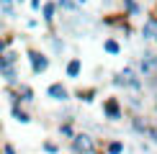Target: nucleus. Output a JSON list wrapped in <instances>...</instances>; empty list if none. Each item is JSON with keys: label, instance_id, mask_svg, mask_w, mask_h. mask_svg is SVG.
<instances>
[{"label": "nucleus", "instance_id": "nucleus-31", "mask_svg": "<svg viewBox=\"0 0 157 154\" xmlns=\"http://www.w3.org/2000/svg\"><path fill=\"white\" fill-rule=\"evenodd\" d=\"M155 44H157V38H155Z\"/></svg>", "mask_w": 157, "mask_h": 154}, {"label": "nucleus", "instance_id": "nucleus-14", "mask_svg": "<svg viewBox=\"0 0 157 154\" xmlns=\"http://www.w3.org/2000/svg\"><path fill=\"white\" fill-rule=\"evenodd\" d=\"M47 44L52 46V51L54 54H64V41L59 36H54V34H47Z\"/></svg>", "mask_w": 157, "mask_h": 154}, {"label": "nucleus", "instance_id": "nucleus-28", "mask_svg": "<svg viewBox=\"0 0 157 154\" xmlns=\"http://www.w3.org/2000/svg\"><path fill=\"white\" fill-rule=\"evenodd\" d=\"M70 154H82V152H70Z\"/></svg>", "mask_w": 157, "mask_h": 154}, {"label": "nucleus", "instance_id": "nucleus-12", "mask_svg": "<svg viewBox=\"0 0 157 154\" xmlns=\"http://www.w3.org/2000/svg\"><path fill=\"white\" fill-rule=\"evenodd\" d=\"M132 131H134V134H139V136H147V131H149V126L144 123V118H142L139 113H134V116H132Z\"/></svg>", "mask_w": 157, "mask_h": 154}, {"label": "nucleus", "instance_id": "nucleus-24", "mask_svg": "<svg viewBox=\"0 0 157 154\" xmlns=\"http://www.w3.org/2000/svg\"><path fill=\"white\" fill-rule=\"evenodd\" d=\"M0 154H18V152H16L13 144H3V146H0Z\"/></svg>", "mask_w": 157, "mask_h": 154}, {"label": "nucleus", "instance_id": "nucleus-29", "mask_svg": "<svg viewBox=\"0 0 157 154\" xmlns=\"http://www.w3.org/2000/svg\"><path fill=\"white\" fill-rule=\"evenodd\" d=\"M16 3H26V0H16Z\"/></svg>", "mask_w": 157, "mask_h": 154}, {"label": "nucleus", "instance_id": "nucleus-32", "mask_svg": "<svg viewBox=\"0 0 157 154\" xmlns=\"http://www.w3.org/2000/svg\"><path fill=\"white\" fill-rule=\"evenodd\" d=\"M155 3H157V0H155Z\"/></svg>", "mask_w": 157, "mask_h": 154}, {"label": "nucleus", "instance_id": "nucleus-15", "mask_svg": "<svg viewBox=\"0 0 157 154\" xmlns=\"http://www.w3.org/2000/svg\"><path fill=\"white\" fill-rule=\"evenodd\" d=\"M103 154H124V141H119V139L106 141V146H103Z\"/></svg>", "mask_w": 157, "mask_h": 154}, {"label": "nucleus", "instance_id": "nucleus-22", "mask_svg": "<svg viewBox=\"0 0 157 154\" xmlns=\"http://www.w3.org/2000/svg\"><path fill=\"white\" fill-rule=\"evenodd\" d=\"M10 41H13V36H10V34H8V36H0V57L8 51V44H10Z\"/></svg>", "mask_w": 157, "mask_h": 154}, {"label": "nucleus", "instance_id": "nucleus-26", "mask_svg": "<svg viewBox=\"0 0 157 154\" xmlns=\"http://www.w3.org/2000/svg\"><path fill=\"white\" fill-rule=\"evenodd\" d=\"M101 3H103V5H111V0H101Z\"/></svg>", "mask_w": 157, "mask_h": 154}, {"label": "nucleus", "instance_id": "nucleus-23", "mask_svg": "<svg viewBox=\"0 0 157 154\" xmlns=\"http://www.w3.org/2000/svg\"><path fill=\"white\" fill-rule=\"evenodd\" d=\"M147 139L152 141V144L157 146V126H149V131H147Z\"/></svg>", "mask_w": 157, "mask_h": 154}, {"label": "nucleus", "instance_id": "nucleus-17", "mask_svg": "<svg viewBox=\"0 0 157 154\" xmlns=\"http://www.w3.org/2000/svg\"><path fill=\"white\" fill-rule=\"evenodd\" d=\"M18 98H21V103H34V90H31L29 85H18Z\"/></svg>", "mask_w": 157, "mask_h": 154}, {"label": "nucleus", "instance_id": "nucleus-25", "mask_svg": "<svg viewBox=\"0 0 157 154\" xmlns=\"http://www.w3.org/2000/svg\"><path fill=\"white\" fill-rule=\"evenodd\" d=\"M44 3H47V0H29L31 10H41V8H44Z\"/></svg>", "mask_w": 157, "mask_h": 154}, {"label": "nucleus", "instance_id": "nucleus-2", "mask_svg": "<svg viewBox=\"0 0 157 154\" xmlns=\"http://www.w3.org/2000/svg\"><path fill=\"white\" fill-rule=\"evenodd\" d=\"M0 77L8 82L10 87H18V51L8 49L3 57H0Z\"/></svg>", "mask_w": 157, "mask_h": 154}, {"label": "nucleus", "instance_id": "nucleus-6", "mask_svg": "<svg viewBox=\"0 0 157 154\" xmlns=\"http://www.w3.org/2000/svg\"><path fill=\"white\" fill-rule=\"evenodd\" d=\"M47 95H49L54 103H67V100H70V90L64 87L62 82H52V85L47 87Z\"/></svg>", "mask_w": 157, "mask_h": 154}, {"label": "nucleus", "instance_id": "nucleus-7", "mask_svg": "<svg viewBox=\"0 0 157 154\" xmlns=\"http://www.w3.org/2000/svg\"><path fill=\"white\" fill-rule=\"evenodd\" d=\"M142 38L144 41H155L157 38V16H149L144 26H142Z\"/></svg>", "mask_w": 157, "mask_h": 154}, {"label": "nucleus", "instance_id": "nucleus-20", "mask_svg": "<svg viewBox=\"0 0 157 154\" xmlns=\"http://www.w3.org/2000/svg\"><path fill=\"white\" fill-rule=\"evenodd\" d=\"M77 98L82 103H93L95 100V90H77Z\"/></svg>", "mask_w": 157, "mask_h": 154}, {"label": "nucleus", "instance_id": "nucleus-3", "mask_svg": "<svg viewBox=\"0 0 157 154\" xmlns=\"http://www.w3.org/2000/svg\"><path fill=\"white\" fill-rule=\"evenodd\" d=\"M70 152H82V154H101L98 152V144L90 134L77 131L72 139H70Z\"/></svg>", "mask_w": 157, "mask_h": 154}, {"label": "nucleus", "instance_id": "nucleus-8", "mask_svg": "<svg viewBox=\"0 0 157 154\" xmlns=\"http://www.w3.org/2000/svg\"><path fill=\"white\" fill-rule=\"evenodd\" d=\"M64 75H67L70 80H77V77L82 75V62L77 59V57H72V59L64 64Z\"/></svg>", "mask_w": 157, "mask_h": 154}, {"label": "nucleus", "instance_id": "nucleus-5", "mask_svg": "<svg viewBox=\"0 0 157 154\" xmlns=\"http://www.w3.org/2000/svg\"><path fill=\"white\" fill-rule=\"evenodd\" d=\"M29 64H31V72L34 75H44L49 69V57L41 54L39 49H29Z\"/></svg>", "mask_w": 157, "mask_h": 154}, {"label": "nucleus", "instance_id": "nucleus-9", "mask_svg": "<svg viewBox=\"0 0 157 154\" xmlns=\"http://www.w3.org/2000/svg\"><path fill=\"white\" fill-rule=\"evenodd\" d=\"M10 113H13V118L18 121V123H31V116H29V111L21 105V103H10Z\"/></svg>", "mask_w": 157, "mask_h": 154}, {"label": "nucleus", "instance_id": "nucleus-4", "mask_svg": "<svg viewBox=\"0 0 157 154\" xmlns=\"http://www.w3.org/2000/svg\"><path fill=\"white\" fill-rule=\"evenodd\" d=\"M103 118H108L111 123L124 118V108H121V100L119 98H106L103 100Z\"/></svg>", "mask_w": 157, "mask_h": 154}, {"label": "nucleus", "instance_id": "nucleus-18", "mask_svg": "<svg viewBox=\"0 0 157 154\" xmlns=\"http://www.w3.org/2000/svg\"><path fill=\"white\" fill-rule=\"evenodd\" d=\"M57 5L64 13H77V0H57Z\"/></svg>", "mask_w": 157, "mask_h": 154}, {"label": "nucleus", "instance_id": "nucleus-21", "mask_svg": "<svg viewBox=\"0 0 157 154\" xmlns=\"http://www.w3.org/2000/svg\"><path fill=\"white\" fill-rule=\"evenodd\" d=\"M44 154H59V144L57 141H44Z\"/></svg>", "mask_w": 157, "mask_h": 154}, {"label": "nucleus", "instance_id": "nucleus-1", "mask_svg": "<svg viewBox=\"0 0 157 154\" xmlns=\"http://www.w3.org/2000/svg\"><path fill=\"white\" fill-rule=\"evenodd\" d=\"M113 82L116 87H124V90H132V93H142L147 85H144V77H142L139 72H136L134 67H124L121 72H116L113 75Z\"/></svg>", "mask_w": 157, "mask_h": 154}, {"label": "nucleus", "instance_id": "nucleus-13", "mask_svg": "<svg viewBox=\"0 0 157 154\" xmlns=\"http://www.w3.org/2000/svg\"><path fill=\"white\" fill-rule=\"evenodd\" d=\"M0 13H3L8 21L16 18V0H0Z\"/></svg>", "mask_w": 157, "mask_h": 154}, {"label": "nucleus", "instance_id": "nucleus-19", "mask_svg": "<svg viewBox=\"0 0 157 154\" xmlns=\"http://www.w3.org/2000/svg\"><path fill=\"white\" fill-rule=\"evenodd\" d=\"M59 134H62L64 139H72L75 134H77L75 128H72V121H64V123H59Z\"/></svg>", "mask_w": 157, "mask_h": 154}, {"label": "nucleus", "instance_id": "nucleus-11", "mask_svg": "<svg viewBox=\"0 0 157 154\" xmlns=\"http://www.w3.org/2000/svg\"><path fill=\"white\" fill-rule=\"evenodd\" d=\"M121 5H124V16H126V18H134V16L142 13L139 0H121Z\"/></svg>", "mask_w": 157, "mask_h": 154}, {"label": "nucleus", "instance_id": "nucleus-27", "mask_svg": "<svg viewBox=\"0 0 157 154\" xmlns=\"http://www.w3.org/2000/svg\"><path fill=\"white\" fill-rule=\"evenodd\" d=\"M155 105H157V90H155Z\"/></svg>", "mask_w": 157, "mask_h": 154}, {"label": "nucleus", "instance_id": "nucleus-30", "mask_svg": "<svg viewBox=\"0 0 157 154\" xmlns=\"http://www.w3.org/2000/svg\"><path fill=\"white\" fill-rule=\"evenodd\" d=\"M77 3H85V0H77Z\"/></svg>", "mask_w": 157, "mask_h": 154}, {"label": "nucleus", "instance_id": "nucleus-16", "mask_svg": "<svg viewBox=\"0 0 157 154\" xmlns=\"http://www.w3.org/2000/svg\"><path fill=\"white\" fill-rule=\"evenodd\" d=\"M103 51L111 54V57H116V54H121V44L116 41V38H106V41H103Z\"/></svg>", "mask_w": 157, "mask_h": 154}, {"label": "nucleus", "instance_id": "nucleus-10", "mask_svg": "<svg viewBox=\"0 0 157 154\" xmlns=\"http://www.w3.org/2000/svg\"><path fill=\"white\" fill-rule=\"evenodd\" d=\"M57 10H59V5L57 3H44V8H41V18H44V23H54V18H57Z\"/></svg>", "mask_w": 157, "mask_h": 154}]
</instances>
